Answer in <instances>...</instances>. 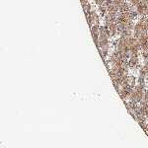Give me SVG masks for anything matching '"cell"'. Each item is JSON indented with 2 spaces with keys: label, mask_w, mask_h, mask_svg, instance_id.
<instances>
[{
  "label": "cell",
  "mask_w": 148,
  "mask_h": 148,
  "mask_svg": "<svg viewBox=\"0 0 148 148\" xmlns=\"http://www.w3.org/2000/svg\"><path fill=\"white\" fill-rule=\"evenodd\" d=\"M86 18H87V21L91 27L94 26V25H97V26H100V16L98 15L96 11L94 10H91L88 13H85Z\"/></svg>",
  "instance_id": "6da1fadb"
},
{
  "label": "cell",
  "mask_w": 148,
  "mask_h": 148,
  "mask_svg": "<svg viewBox=\"0 0 148 148\" xmlns=\"http://www.w3.org/2000/svg\"><path fill=\"white\" fill-rule=\"evenodd\" d=\"M147 81H148V77H147Z\"/></svg>",
  "instance_id": "7a4b0ae2"
}]
</instances>
